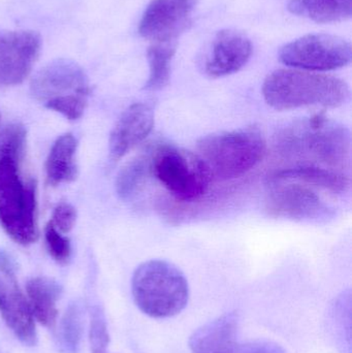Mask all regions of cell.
I'll list each match as a JSON object with an SVG mask.
<instances>
[{
  "label": "cell",
  "mask_w": 352,
  "mask_h": 353,
  "mask_svg": "<svg viewBox=\"0 0 352 353\" xmlns=\"http://www.w3.org/2000/svg\"><path fill=\"white\" fill-rule=\"evenodd\" d=\"M289 8L318 23L341 22L351 18L352 0H291Z\"/></svg>",
  "instance_id": "d6986e66"
},
{
  "label": "cell",
  "mask_w": 352,
  "mask_h": 353,
  "mask_svg": "<svg viewBox=\"0 0 352 353\" xmlns=\"http://www.w3.org/2000/svg\"><path fill=\"white\" fill-rule=\"evenodd\" d=\"M83 333V312L80 305L72 304L68 307L62 319L60 327V345L64 352H76Z\"/></svg>",
  "instance_id": "7402d4cb"
},
{
  "label": "cell",
  "mask_w": 352,
  "mask_h": 353,
  "mask_svg": "<svg viewBox=\"0 0 352 353\" xmlns=\"http://www.w3.org/2000/svg\"><path fill=\"white\" fill-rule=\"evenodd\" d=\"M132 290L136 306L154 319L179 314L189 299L185 275L173 263L161 259L138 265L132 276Z\"/></svg>",
  "instance_id": "3957f363"
},
{
  "label": "cell",
  "mask_w": 352,
  "mask_h": 353,
  "mask_svg": "<svg viewBox=\"0 0 352 353\" xmlns=\"http://www.w3.org/2000/svg\"><path fill=\"white\" fill-rule=\"evenodd\" d=\"M198 155L212 178L231 180L251 171L266 154V141L256 128L208 134L198 142Z\"/></svg>",
  "instance_id": "277c9868"
},
{
  "label": "cell",
  "mask_w": 352,
  "mask_h": 353,
  "mask_svg": "<svg viewBox=\"0 0 352 353\" xmlns=\"http://www.w3.org/2000/svg\"><path fill=\"white\" fill-rule=\"evenodd\" d=\"M76 220V211L70 203H60L54 210L51 223L61 234H68L72 230Z\"/></svg>",
  "instance_id": "484cf974"
},
{
  "label": "cell",
  "mask_w": 352,
  "mask_h": 353,
  "mask_svg": "<svg viewBox=\"0 0 352 353\" xmlns=\"http://www.w3.org/2000/svg\"><path fill=\"white\" fill-rule=\"evenodd\" d=\"M152 174V155L142 154L126 163L116 179V191L123 201L134 199Z\"/></svg>",
  "instance_id": "ffe728a7"
},
{
  "label": "cell",
  "mask_w": 352,
  "mask_h": 353,
  "mask_svg": "<svg viewBox=\"0 0 352 353\" xmlns=\"http://www.w3.org/2000/svg\"><path fill=\"white\" fill-rule=\"evenodd\" d=\"M279 59L297 70L328 72L351 63V45L337 35L314 33L283 46L279 51Z\"/></svg>",
  "instance_id": "52a82bcc"
},
{
  "label": "cell",
  "mask_w": 352,
  "mask_h": 353,
  "mask_svg": "<svg viewBox=\"0 0 352 353\" xmlns=\"http://www.w3.org/2000/svg\"><path fill=\"white\" fill-rule=\"evenodd\" d=\"M270 182H296L343 194L351 189V178L343 172L320 165H301L277 172Z\"/></svg>",
  "instance_id": "2e32d148"
},
{
  "label": "cell",
  "mask_w": 352,
  "mask_h": 353,
  "mask_svg": "<svg viewBox=\"0 0 352 353\" xmlns=\"http://www.w3.org/2000/svg\"><path fill=\"white\" fill-rule=\"evenodd\" d=\"M252 50L251 41L245 33L236 29H223L213 39L205 72L213 79L236 74L249 61Z\"/></svg>",
  "instance_id": "4fadbf2b"
},
{
  "label": "cell",
  "mask_w": 352,
  "mask_h": 353,
  "mask_svg": "<svg viewBox=\"0 0 352 353\" xmlns=\"http://www.w3.org/2000/svg\"><path fill=\"white\" fill-rule=\"evenodd\" d=\"M279 145L287 154L308 157L333 170L351 165V132L322 114L289 126L281 134Z\"/></svg>",
  "instance_id": "7a4b0ae2"
},
{
  "label": "cell",
  "mask_w": 352,
  "mask_h": 353,
  "mask_svg": "<svg viewBox=\"0 0 352 353\" xmlns=\"http://www.w3.org/2000/svg\"><path fill=\"white\" fill-rule=\"evenodd\" d=\"M26 145V130L21 124H10L0 132V159L22 161Z\"/></svg>",
  "instance_id": "603a6c76"
},
{
  "label": "cell",
  "mask_w": 352,
  "mask_h": 353,
  "mask_svg": "<svg viewBox=\"0 0 352 353\" xmlns=\"http://www.w3.org/2000/svg\"><path fill=\"white\" fill-rule=\"evenodd\" d=\"M90 342L92 353L107 352L109 333L105 315L99 308L93 309L91 312Z\"/></svg>",
  "instance_id": "d4e9b609"
},
{
  "label": "cell",
  "mask_w": 352,
  "mask_h": 353,
  "mask_svg": "<svg viewBox=\"0 0 352 353\" xmlns=\"http://www.w3.org/2000/svg\"><path fill=\"white\" fill-rule=\"evenodd\" d=\"M196 0H152L138 25V33L153 43H177L191 23Z\"/></svg>",
  "instance_id": "8fae6325"
},
{
  "label": "cell",
  "mask_w": 352,
  "mask_h": 353,
  "mask_svg": "<svg viewBox=\"0 0 352 353\" xmlns=\"http://www.w3.org/2000/svg\"><path fill=\"white\" fill-rule=\"evenodd\" d=\"M29 306L33 317L43 327H55L57 321V302L61 296V288L55 280L35 277L26 286Z\"/></svg>",
  "instance_id": "e0dca14e"
},
{
  "label": "cell",
  "mask_w": 352,
  "mask_h": 353,
  "mask_svg": "<svg viewBox=\"0 0 352 353\" xmlns=\"http://www.w3.org/2000/svg\"><path fill=\"white\" fill-rule=\"evenodd\" d=\"M265 101L277 111L320 105L338 108L349 101L351 89L346 82L328 74L303 70H277L262 85Z\"/></svg>",
  "instance_id": "6da1fadb"
},
{
  "label": "cell",
  "mask_w": 352,
  "mask_h": 353,
  "mask_svg": "<svg viewBox=\"0 0 352 353\" xmlns=\"http://www.w3.org/2000/svg\"><path fill=\"white\" fill-rule=\"evenodd\" d=\"M154 110L148 103H136L127 108L110 137V155L118 161L143 142L154 128Z\"/></svg>",
  "instance_id": "5bb4252c"
},
{
  "label": "cell",
  "mask_w": 352,
  "mask_h": 353,
  "mask_svg": "<svg viewBox=\"0 0 352 353\" xmlns=\"http://www.w3.org/2000/svg\"><path fill=\"white\" fill-rule=\"evenodd\" d=\"M236 353H287L284 348L281 347L274 342L266 340L247 342L245 344H239Z\"/></svg>",
  "instance_id": "4316f807"
},
{
  "label": "cell",
  "mask_w": 352,
  "mask_h": 353,
  "mask_svg": "<svg viewBox=\"0 0 352 353\" xmlns=\"http://www.w3.org/2000/svg\"><path fill=\"white\" fill-rule=\"evenodd\" d=\"M20 161L0 159V225L22 245L39 236L37 225V185L20 175Z\"/></svg>",
  "instance_id": "5b68a950"
},
{
  "label": "cell",
  "mask_w": 352,
  "mask_h": 353,
  "mask_svg": "<svg viewBox=\"0 0 352 353\" xmlns=\"http://www.w3.org/2000/svg\"><path fill=\"white\" fill-rule=\"evenodd\" d=\"M0 314L22 343L35 345L34 317L28 300L17 283L14 269L0 270Z\"/></svg>",
  "instance_id": "7c38bea8"
},
{
  "label": "cell",
  "mask_w": 352,
  "mask_h": 353,
  "mask_svg": "<svg viewBox=\"0 0 352 353\" xmlns=\"http://www.w3.org/2000/svg\"><path fill=\"white\" fill-rule=\"evenodd\" d=\"M41 45L37 31H0V85L14 86L24 82L39 59Z\"/></svg>",
  "instance_id": "30bf717a"
},
{
  "label": "cell",
  "mask_w": 352,
  "mask_h": 353,
  "mask_svg": "<svg viewBox=\"0 0 352 353\" xmlns=\"http://www.w3.org/2000/svg\"><path fill=\"white\" fill-rule=\"evenodd\" d=\"M30 90L35 99L49 103L90 94L88 77L80 64L72 59L58 58L41 68L31 80Z\"/></svg>",
  "instance_id": "9c48e42d"
},
{
  "label": "cell",
  "mask_w": 352,
  "mask_h": 353,
  "mask_svg": "<svg viewBox=\"0 0 352 353\" xmlns=\"http://www.w3.org/2000/svg\"><path fill=\"white\" fill-rule=\"evenodd\" d=\"M266 201L269 215L301 222L328 221L335 212L307 185L293 182H270Z\"/></svg>",
  "instance_id": "ba28073f"
},
{
  "label": "cell",
  "mask_w": 352,
  "mask_h": 353,
  "mask_svg": "<svg viewBox=\"0 0 352 353\" xmlns=\"http://www.w3.org/2000/svg\"><path fill=\"white\" fill-rule=\"evenodd\" d=\"M105 353H107V352H105Z\"/></svg>",
  "instance_id": "83f0119b"
},
{
  "label": "cell",
  "mask_w": 352,
  "mask_h": 353,
  "mask_svg": "<svg viewBox=\"0 0 352 353\" xmlns=\"http://www.w3.org/2000/svg\"><path fill=\"white\" fill-rule=\"evenodd\" d=\"M239 316L225 313L196 330L189 339L192 353H236L239 342Z\"/></svg>",
  "instance_id": "9a60e30c"
},
{
  "label": "cell",
  "mask_w": 352,
  "mask_h": 353,
  "mask_svg": "<svg viewBox=\"0 0 352 353\" xmlns=\"http://www.w3.org/2000/svg\"><path fill=\"white\" fill-rule=\"evenodd\" d=\"M76 146V140L72 134H63L54 143L45 163L48 184L57 186L76 180L78 175L74 161Z\"/></svg>",
  "instance_id": "ac0fdd59"
},
{
  "label": "cell",
  "mask_w": 352,
  "mask_h": 353,
  "mask_svg": "<svg viewBox=\"0 0 352 353\" xmlns=\"http://www.w3.org/2000/svg\"><path fill=\"white\" fill-rule=\"evenodd\" d=\"M152 175L182 203L204 196L213 179L198 154L173 146H161L154 151Z\"/></svg>",
  "instance_id": "8992f818"
},
{
  "label": "cell",
  "mask_w": 352,
  "mask_h": 353,
  "mask_svg": "<svg viewBox=\"0 0 352 353\" xmlns=\"http://www.w3.org/2000/svg\"><path fill=\"white\" fill-rule=\"evenodd\" d=\"M177 43H152L147 51L149 78L144 89L158 91L165 88L171 78L172 60L176 53Z\"/></svg>",
  "instance_id": "44dd1931"
},
{
  "label": "cell",
  "mask_w": 352,
  "mask_h": 353,
  "mask_svg": "<svg viewBox=\"0 0 352 353\" xmlns=\"http://www.w3.org/2000/svg\"><path fill=\"white\" fill-rule=\"evenodd\" d=\"M45 240L50 255L57 263H66L72 254L70 239L64 236L55 226L49 222L45 228Z\"/></svg>",
  "instance_id": "cb8c5ba5"
}]
</instances>
